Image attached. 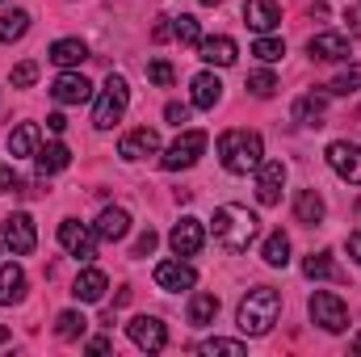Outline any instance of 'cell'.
I'll list each match as a JSON object with an SVG mask.
<instances>
[{
    "label": "cell",
    "mask_w": 361,
    "mask_h": 357,
    "mask_svg": "<svg viewBox=\"0 0 361 357\" xmlns=\"http://www.w3.org/2000/svg\"><path fill=\"white\" fill-rule=\"evenodd\" d=\"M210 231H214V240H219L227 253H244V248L257 240V231H261V219H257L248 206H235V202H227V206H219V210H214V219H210Z\"/></svg>",
    "instance_id": "obj_1"
},
{
    "label": "cell",
    "mask_w": 361,
    "mask_h": 357,
    "mask_svg": "<svg viewBox=\"0 0 361 357\" xmlns=\"http://www.w3.org/2000/svg\"><path fill=\"white\" fill-rule=\"evenodd\" d=\"M277 311H281V294L273 286H257L240 298V311H235V324L244 337H265L273 324H277Z\"/></svg>",
    "instance_id": "obj_2"
},
{
    "label": "cell",
    "mask_w": 361,
    "mask_h": 357,
    "mask_svg": "<svg viewBox=\"0 0 361 357\" xmlns=\"http://www.w3.org/2000/svg\"><path fill=\"white\" fill-rule=\"evenodd\" d=\"M219 160L227 173L244 177V173H257V164L265 160V143L257 131H223L219 135Z\"/></svg>",
    "instance_id": "obj_3"
},
{
    "label": "cell",
    "mask_w": 361,
    "mask_h": 357,
    "mask_svg": "<svg viewBox=\"0 0 361 357\" xmlns=\"http://www.w3.org/2000/svg\"><path fill=\"white\" fill-rule=\"evenodd\" d=\"M126 105H130V89H126V80H122V76H109V80L101 85L97 105H92V126H97V131H109L114 122H122Z\"/></svg>",
    "instance_id": "obj_4"
},
{
    "label": "cell",
    "mask_w": 361,
    "mask_h": 357,
    "mask_svg": "<svg viewBox=\"0 0 361 357\" xmlns=\"http://www.w3.org/2000/svg\"><path fill=\"white\" fill-rule=\"evenodd\" d=\"M307 311H311V320H315L324 332H345V328H349V307H345L341 294H332V290H315L311 303H307Z\"/></svg>",
    "instance_id": "obj_5"
},
{
    "label": "cell",
    "mask_w": 361,
    "mask_h": 357,
    "mask_svg": "<svg viewBox=\"0 0 361 357\" xmlns=\"http://www.w3.org/2000/svg\"><path fill=\"white\" fill-rule=\"evenodd\" d=\"M202 152H206V131H180L177 143L160 156V164H164L169 173H180V169H193Z\"/></svg>",
    "instance_id": "obj_6"
},
{
    "label": "cell",
    "mask_w": 361,
    "mask_h": 357,
    "mask_svg": "<svg viewBox=\"0 0 361 357\" xmlns=\"http://www.w3.org/2000/svg\"><path fill=\"white\" fill-rule=\"evenodd\" d=\"M59 244H63L76 261H85V265L97 257V231H89V227L76 223V219H63V223H59Z\"/></svg>",
    "instance_id": "obj_7"
},
{
    "label": "cell",
    "mask_w": 361,
    "mask_h": 357,
    "mask_svg": "<svg viewBox=\"0 0 361 357\" xmlns=\"http://www.w3.org/2000/svg\"><path fill=\"white\" fill-rule=\"evenodd\" d=\"M328 164H332V173H336L341 181L361 185V147L357 143H349V139L328 143Z\"/></svg>",
    "instance_id": "obj_8"
},
{
    "label": "cell",
    "mask_w": 361,
    "mask_h": 357,
    "mask_svg": "<svg viewBox=\"0 0 361 357\" xmlns=\"http://www.w3.org/2000/svg\"><path fill=\"white\" fill-rule=\"evenodd\" d=\"M4 244L13 248V257H30V253H34L38 231H34V219H30L25 210H17V214L4 219Z\"/></svg>",
    "instance_id": "obj_9"
},
{
    "label": "cell",
    "mask_w": 361,
    "mask_h": 357,
    "mask_svg": "<svg viewBox=\"0 0 361 357\" xmlns=\"http://www.w3.org/2000/svg\"><path fill=\"white\" fill-rule=\"evenodd\" d=\"M126 332H130V341H135L139 349H147V353H160V349L169 345V328H164L156 315H135V320L126 324Z\"/></svg>",
    "instance_id": "obj_10"
},
{
    "label": "cell",
    "mask_w": 361,
    "mask_h": 357,
    "mask_svg": "<svg viewBox=\"0 0 361 357\" xmlns=\"http://www.w3.org/2000/svg\"><path fill=\"white\" fill-rule=\"evenodd\" d=\"M281 185H286V164L281 160H261L257 164V198H261V206L281 202Z\"/></svg>",
    "instance_id": "obj_11"
},
{
    "label": "cell",
    "mask_w": 361,
    "mask_h": 357,
    "mask_svg": "<svg viewBox=\"0 0 361 357\" xmlns=\"http://www.w3.org/2000/svg\"><path fill=\"white\" fill-rule=\"evenodd\" d=\"M307 55L319 59V63H341V59H349V38L336 34V30H324L307 42Z\"/></svg>",
    "instance_id": "obj_12"
},
{
    "label": "cell",
    "mask_w": 361,
    "mask_h": 357,
    "mask_svg": "<svg viewBox=\"0 0 361 357\" xmlns=\"http://www.w3.org/2000/svg\"><path fill=\"white\" fill-rule=\"evenodd\" d=\"M160 152V135L152 131V126H139V131H130V135H122V143H118V156L122 160H147V156H156Z\"/></svg>",
    "instance_id": "obj_13"
},
{
    "label": "cell",
    "mask_w": 361,
    "mask_h": 357,
    "mask_svg": "<svg viewBox=\"0 0 361 357\" xmlns=\"http://www.w3.org/2000/svg\"><path fill=\"white\" fill-rule=\"evenodd\" d=\"M202 240H206V227H202V219H180L177 227H173V236H169V244H173V253L177 257H193L197 248H202Z\"/></svg>",
    "instance_id": "obj_14"
},
{
    "label": "cell",
    "mask_w": 361,
    "mask_h": 357,
    "mask_svg": "<svg viewBox=\"0 0 361 357\" xmlns=\"http://www.w3.org/2000/svg\"><path fill=\"white\" fill-rule=\"evenodd\" d=\"M156 286L160 290H193L197 273H193V265H185V257L180 261H160L156 265Z\"/></svg>",
    "instance_id": "obj_15"
},
{
    "label": "cell",
    "mask_w": 361,
    "mask_h": 357,
    "mask_svg": "<svg viewBox=\"0 0 361 357\" xmlns=\"http://www.w3.org/2000/svg\"><path fill=\"white\" fill-rule=\"evenodd\" d=\"M92 231H97V240H105V244H118V240L130 231V214H126L122 206H105V210L97 214Z\"/></svg>",
    "instance_id": "obj_16"
},
{
    "label": "cell",
    "mask_w": 361,
    "mask_h": 357,
    "mask_svg": "<svg viewBox=\"0 0 361 357\" xmlns=\"http://www.w3.org/2000/svg\"><path fill=\"white\" fill-rule=\"evenodd\" d=\"M51 97L59 101V105H85L92 97V85L80 76V72H63L55 85H51Z\"/></svg>",
    "instance_id": "obj_17"
},
{
    "label": "cell",
    "mask_w": 361,
    "mask_h": 357,
    "mask_svg": "<svg viewBox=\"0 0 361 357\" xmlns=\"http://www.w3.org/2000/svg\"><path fill=\"white\" fill-rule=\"evenodd\" d=\"M244 21L257 34H269V30H277V21H281V8H277V0H248L244 4Z\"/></svg>",
    "instance_id": "obj_18"
},
{
    "label": "cell",
    "mask_w": 361,
    "mask_h": 357,
    "mask_svg": "<svg viewBox=\"0 0 361 357\" xmlns=\"http://www.w3.org/2000/svg\"><path fill=\"white\" fill-rule=\"evenodd\" d=\"M324 114H328V92H302L294 101V122L302 126H324Z\"/></svg>",
    "instance_id": "obj_19"
},
{
    "label": "cell",
    "mask_w": 361,
    "mask_h": 357,
    "mask_svg": "<svg viewBox=\"0 0 361 357\" xmlns=\"http://www.w3.org/2000/svg\"><path fill=\"white\" fill-rule=\"evenodd\" d=\"M21 294H25V269L21 265H0V307H13V303H21Z\"/></svg>",
    "instance_id": "obj_20"
},
{
    "label": "cell",
    "mask_w": 361,
    "mask_h": 357,
    "mask_svg": "<svg viewBox=\"0 0 361 357\" xmlns=\"http://www.w3.org/2000/svg\"><path fill=\"white\" fill-rule=\"evenodd\" d=\"M197 51H202V59L214 63V68H231V63H235V42L223 38V34H219V38H202Z\"/></svg>",
    "instance_id": "obj_21"
},
{
    "label": "cell",
    "mask_w": 361,
    "mask_h": 357,
    "mask_svg": "<svg viewBox=\"0 0 361 357\" xmlns=\"http://www.w3.org/2000/svg\"><path fill=\"white\" fill-rule=\"evenodd\" d=\"M189 89H193V105H197V109H214V105H219V97H223V85H219V76H214V72H197Z\"/></svg>",
    "instance_id": "obj_22"
},
{
    "label": "cell",
    "mask_w": 361,
    "mask_h": 357,
    "mask_svg": "<svg viewBox=\"0 0 361 357\" xmlns=\"http://www.w3.org/2000/svg\"><path fill=\"white\" fill-rule=\"evenodd\" d=\"M105 286H109V277H105L101 269H85V273L76 277L72 294H76L80 303H101V298H105Z\"/></svg>",
    "instance_id": "obj_23"
},
{
    "label": "cell",
    "mask_w": 361,
    "mask_h": 357,
    "mask_svg": "<svg viewBox=\"0 0 361 357\" xmlns=\"http://www.w3.org/2000/svg\"><path fill=\"white\" fill-rule=\"evenodd\" d=\"M34 160H38V173L51 177V173H63V169L72 164V152H68L63 143H47V147L34 152Z\"/></svg>",
    "instance_id": "obj_24"
},
{
    "label": "cell",
    "mask_w": 361,
    "mask_h": 357,
    "mask_svg": "<svg viewBox=\"0 0 361 357\" xmlns=\"http://www.w3.org/2000/svg\"><path fill=\"white\" fill-rule=\"evenodd\" d=\"M324 198L315 193V189H302L298 198H294V219L298 223H307V227H315V223H324Z\"/></svg>",
    "instance_id": "obj_25"
},
{
    "label": "cell",
    "mask_w": 361,
    "mask_h": 357,
    "mask_svg": "<svg viewBox=\"0 0 361 357\" xmlns=\"http://www.w3.org/2000/svg\"><path fill=\"white\" fill-rule=\"evenodd\" d=\"M51 63H59V68H76L80 59H89V47L80 42V38H59L55 47H51V55H47Z\"/></svg>",
    "instance_id": "obj_26"
},
{
    "label": "cell",
    "mask_w": 361,
    "mask_h": 357,
    "mask_svg": "<svg viewBox=\"0 0 361 357\" xmlns=\"http://www.w3.org/2000/svg\"><path fill=\"white\" fill-rule=\"evenodd\" d=\"M214 315H219V298L206 294V290H197V294L189 298V324H193V328H206V324H214Z\"/></svg>",
    "instance_id": "obj_27"
},
{
    "label": "cell",
    "mask_w": 361,
    "mask_h": 357,
    "mask_svg": "<svg viewBox=\"0 0 361 357\" xmlns=\"http://www.w3.org/2000/svg\"><path fill=\"white\" fill-rule=\"evenodd\" d=\"M8 152H13V156H34V152H38V126H34V122H21V126L8 135Z\"/></svg>",
    "instance_id": "obj_28"
},
{
    "label": "cell",
    "mask_w": 361,
    "mask_h": 357,
    "mask_svg": "<svg viewBox=\"0 0 361 357\" xmlns=\"http://www.w3.org/2000/svg\"><path fill=\"white\" fill-rule=\"evenodd\" d=\"M25 30H30V13L25 8L0 13V42H17V38H25Z\"/></svg>",
    "instance_id": "obj_29"
},
{
    "label": "cell",
    "mask_w": 361,
    "mask_h": 357,
    "mask_svg": "<svg viewBox=\"0 0 361 357\" xmlns=\"http://www.w3.org/2000/svg\"><path fill=\"white\" fill-rule=\"evenodd\" d=\"M261 257H265V265H273V269L290 265V240H286V231H273L269 240H265V248H261Z\"/></svg>",
    "instance_id": "obj_30"
},
{
    "label": "cell",
    "mask_w": 361,
    "mask_h": 357,
    "mask_svg": "<svg viewBox=\"0 0 361 357\" xmlns=\"http://www.w3.org/2000/svg\"><path fill=\"white\" fill-rule=\"evenodd\" d=\"M319 8H332V13L353 30V34H361V4H357V0H319Z\"/></svg>",
    "instance_id": "obj_31"
},
{
    "label": "cell",
    "mask_w": 361,
    "mask_h": 357,
    "mask_svg": "<svg viewBox=\"0 0 361 357\" xmlns=\"http://www.w3.org/2000/svg\"><path fill=\"white\" fill-rule=\"evenodd\" d=\"M85 328H89V320L80 311H59V320H55L59 341H76V337H85Z\"/></svg>",
    "instance_id": "obj_32"
},
{
    "label": "cell",
    "mask_w": 361,
    "mask_h": 357,
    "mask_svg": "<svg viewBox=\"0 0 361 357\" xmlns=\"http://www.w3.org/2000/svg\"><path fill=\"white\" fill-rule=\"evenodd\" d=\"M357 89H361V63H353V68H345V72L332 76L328 97H349V92H357Z\"/></svg>",
    "instance_id": "obj_33"
},
{
    "label": "cell",
    "mask_w": 361,
    "mask_h": 357,
    "mask_svg": "<svg viewBox=\"0 0 361 357\" xmlns=\"http://www.w3.org/2000/svg\"><path fill=\"white\" fill-rule=\"evenodd\" d=\"M173 38H180L185 47H197V42H202V25H197V17H189V13L173 17Z\"/></svg>",
    "instance_id": "obj_34"
},
{
    "label": "cell",
    "mask_w": 361,
    "mask_h": 357,
    "mask_svg": "<svg viewBox=\"0 0 361 357\" xmlns=\"http://www.w3.org/2000/svg\"><path fill=\"white\" fill-rule=\"evenodd\" d=\"M302 273L307 277H341V269L332 265V253H311L302 261Z\"/></svg>",
    "instance_id": "obj_35"
},
{
    "label": "cell",
    "mask_w": 361,
    "mask_h": 357,
    "mask_svg": "<svg viewBox=\"0 0 361 357\" xmlns=\"http://www.w3.org/2000/svg\"><path fill=\"white\" fill-rule=\"evenodd\" d=\"M197 353H206V357H244L248 353V349H244V345H240V341H223V337H214V341H202V345H197Z\"/></svg>",
    "instance_id": "obj_36"
},
{
    "label": "cell",
    "mask_w": 361,
    "mask_h": 357,
    "mask_svg": "<svg viewBox=\"0 0 361 357\" xmlns=\"http://www.w3.org/2000/svg\"><path fill=\"white\" fill-rule=\"evenodd\" d=\"M252 55H257L261 63H277V59L286 55V42H281V38H269V34H265V38H257V42H252Z\"/></svg>",
    "instance_id": "obj_37"
},
{
    "label": "cell",
    "mask_w": 361,
    "mask_h": 357,
    "mask_svg": "<svg viewBox=\"0 0 361 357\" xmlns=\"http://www.w3.org/2000/svg\"><path fill=\"white\" fill-rule=\"evenodd\" d=\"M147 80H152V85H160V89H169V85L177 80V72H173V63H169V59H152V63H147Z\"/></svg>",
    "instance_id": "obj_38"
},
{
    "label": "cell",
    "mask_w": 361,
    "mask_h": 357,
    "mask_svg": "<svg viewBox=\"0 0 361 357\" xmlns=\"http://www.w3.org/2000/svg\"><path fill=\"white\" fill-rule=\"evenodd\" d=\"M248 92H252V97H273V92H277V76H273V72H252V76H248Z\"/></svg>",
    "instance_id": "obj_39"
},
{
    "label": "cell",
    "mask_w": 361,
    "mask_h": 357,
    "mask_svg": "<svg viewBox=\"0 0 361 357\" xmlns=\"http://www.w3.org/2000/svg\"><path fill=\"white\" fill-rule=\"evenodd\" d=\"M34 80H38V63L34 59H25V63L13 68V89H30Z\"/></svg>",
    "instance_id": "obj_40"
},
{
    "label": "cell",
    "mask_w": 361,
    "mask_h": 357,
    "mask_svg": "<svg viewBox=\"0 0 361 357\" xmlns=\"http://www.w3.org/2000/svg\"><path fill=\"white\" fill-rule=\"evenodd\" d=\"M156 244H160V236H156V231L147 227V231H143V236L135 240V257H152V253H156Z\"/></svg>",
    "instance_id": "obj_41"
},
{
    "label": "cell",
    "mask_w": 361,
    "mask_h": 357,
    "mask_svg": "<svg viewBox=\"0 0 361 357\" xmlns=\"http://www.w3.org/2000/svg\"><path fill=\"white\" fill-rule=\"evenodd\" d=\"M164 118H169L173 126H180V122H189V105H180V101H169V105H164Z\"/></svg>",
    "instance_id": "obj_42"
},
{
    "label": "cell",
    "mask_w": 361,
    "mask_h": 357,
    "mask_svg": "<svg viewBox=\"0 0 361 357\" xmlns=\"http://www.w3.org/2000/svg\"><path fill=\"white\" fill-rule=\"evenodd\" d=\"M47 126H51V135H63V131H68V118H63V114H51Z\"/></svg>",
    "instance_id": "obj_43"
},
{
    "label": "cell",
    "mask_w": 361,
    "mask_h": 357,
    "mask_svg": "<svg viewBox=\"0 0 361 357\" xmlns=\"http://www.w3.org/2000/svg\"><path fill=\"white\" fill-rule=\"evenodd\" d=\"M114 349V341L109 337H97V341H89V353H109Z\"/></svg>",
    "instance_id": "obj_44"
},
{
    "label": "cell",
    "mask_w": 361,
    "mask_h": 357,
    "mask_svg": "<svg viewBox=\"0 0 361 357\" xmlns=\"http://www.w3.org/2000/svg\"><path fill=\"white\" fill-rule=\"evenodd\" d=\"M349 257H353V261L361 265V227L353 231V236H349Z\"/></svg>",
    "instance_id": "obj_45"
},
{
    "label": "cell",
    "mask_w": 361,
    "mask_h": 357,
    "mask_svg": "<svg viewBox=\"0 0 361 357\" xmlns=\"http://www.w3.org/2000/svg\"><path fill=\"white\" fill-rule=\"evenodd\" d=\"M13 185H17V181H13V169H4V164H0V193H8Z\"/></svg>",
    "instance_id": "obj_46"
},
{
    "label": "cell",
    "mask_w": 361,
    "mask_h": 357,
    "mask_svg": "<svg viewBox=\"0 0 361 357\" xmlns=\"http://www.w3.org/2000/svg\"><path fill=\"white\" fill-rule=\"evenodd\" d=\"M4 341H8V328H4V324H0V345H4Z\"/></svg>",
    "instance_id": "obj_47"
},
{
    "label": "cell",
    "mask_w": 361,
    "mask_h": 357,
    "mask_svg": "<svg viewBox=\"0 0 361 357\" xmlns=\"http://www.w3.org/2000/svg\"><path fill=\"white\" fill-rule=\"evenodd\" d=\"M353 353H361V337H357V341H353Z\"/></svg>",
    "instance_id": "obj_48"
},
{
    "label": "cell",
    "mask_w": 361,
    "mask_h": 357,
    "mask_svg": "<svg viewBox=\"0 0 361 357\" xmlns=\"http://www.w3.org/2000/svg\"><path fill=\"white\" fill-rule=\"evenodd\" d=\"M202 4H223V0H202Z\"/></svg>",
    "instance_id": "obj_49"
},
{
    "label": "cell",
    "mask_w": 361,
    "mask_h": 357,
    "mask_svg": "<svg viewBox=\"0 0 361 357\" xmlns=\"http://www.w3.org/2000/svg\"><path fill=\"white\" fill-rule=\"evenodd\" d=\"M0 4H4V0H0Z\"/></svg>",
    "instance_id": "obj_50"
}]
</instances>
